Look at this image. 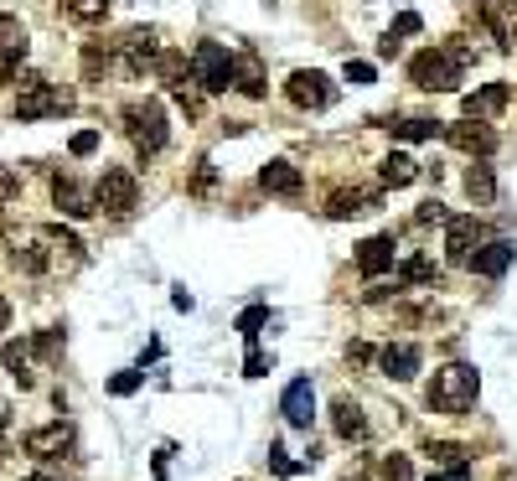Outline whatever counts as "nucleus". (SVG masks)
<instances>
[{
  "mask_svg": "<svg viewBox=\"0 0 517 481\" xmlns=\"http://www.w3.org/2000/svg\"><path fill=\"white\" fill-rule=\"evenodd\" d=\"M466 63H471V52L461 47V37H450L445 47H424L409 57V83L424 88V94H455L466 78Z\"/></svg>",
  "mask_w": 517,
  "mask_h": 481,
  "instance_id": "nucleus-1",
  "label": "nucleus"
},
{
  "mask_svg": "<svg viewBox=\"0 0 517 481\" xmlns=\"http://www.w3.org/2000/svg\"><path fill=\"white\" fill-rule=\"evenodd\" d=\"M119 119H125V135L135 145V156L150 161L161 156L166 140H171V119H166V104L161 99H130L125 109H119Z\"/></svg>",
  "mask_w": 517,
  "mask_h": 481,
  "instance_id": "nucleus-2",
  "label": "nucleus"
},
{
  "mask_svg": "<svg viewBox=\"0 0 517 481\" xmlns=\"http://www.w3.org/2000/svg\"><path fill=\"white\" fill-rule=\"evenodd\" d=\"M476 394H481V378H476V368H466V363H450V368H440L435 378H430V388H424V404H430L435 414H471L476 409Z\"/></svg>",
  "mask_w": 517,
  "mask_h": 481,
  "instance_id": "nucleus-3",
  "label": "nucleus"
},
{
  "mask_svg": "<svg viewBox=\"0 0 517 481\" xmlns=\"http://www.w3.org/2000/svg\"><path fill=\"white\" fill-rule=\"evenodd\" d=\"M94 207H99V213H109V218H130L135 207H140V182H135V171L104 166L99 187H94Z\"/></svg>",
  "mask_w": 517,
  "mask_h": 481,
  "instance_id": "nucleus-4",
  "label": "nucleus"
},
{
  "mask_svg": "<svg viewBox=\"0 0 517 481\" xmlns=\"http://www.w3.org/2000/svg\"><path fill=\"white\" fill-rule=\"evenodd\" d=\"M192 78H197L202 94H228V88H233V52L223 42H197Z\"/></svg>",
  "mask_w": 517,
  "mask_h": 481,
  "instance_id": "nucleus-5",
  "label": "nucleus"
},
{
  "mask_svg": "<svg viewBox=\"0 0 517 481\" xmlns=\"http://www.w3.org/2000/svg\"><path fill=\"white\" fill-rule=\"evenodd\" d=\"M285 99H290L295 109H311V114H321V109H331V104H337V83H331L321 68H295V73L285 78Z\"/></svg>",
  "mask_w": 517,
  "mask_h": 481,
  "instance_id": "nucleus-6",
  "label": "nucleus"
},
{
  "mask_svg": "<svg viewBox=\"0 0 517 481\" xmlns=\"http://www.w3.org/2000/svg\"><path fill=\"white\" fill-rule=\"evenodd\" d=\"M68 109H73V99H68L57 83H47V78H21L16 119H47V114H68Z\"/></svg>",
  "mask_w": 517,
  "mask_h": 481,
  "instance_id": "nucleus-7",
  "label": "nucleus"
},
{
  "mask_svg": "<svg viewBox=\"0 0 517 481\" xmlns=\"http://www.w3.org/2000/svg\"><path fill=\"white\" fill-rule=\"evenodd\" d=\"M119 52H125V73L130 78H145V73H156V63H161V32H156V26H130V32L125 37H119L114 42Z\"/></svg>",
  "mask_w": 517,
  "mask_h": 481,
  "instance_id": "nucleus-8",
  "label": "nucleus"
},
{
  "mask_svg": "<svg viewBox=\"0 0 517 481\" xmlns=\"http://www.w3.org/2000/svg\"><path fill=\"white\" fill-rule=\"evenodd\" d=\"M26 47H32L26 21L21 16H0V83H16V73L26 63Z\"/></svg>",
  "mask_w": 517,
  "mask_h": 481,
  "instance_id": "nucleus-9",
  "label": "nucleus"
},
{
  "mask_svg": "<svg viewBox=\"0 0 517 481\" xmlns=\"http://www.w3.org/2000/svg\"><path fill=\"white\" fill-rule=\"evenodd\" d=\"M512 259H517L512 238H481L476 254L466 259V269H471V275H481V280H502L507 269H512Z\"/></svg>",
  "mask_w": 517,
  "mask_h": 481,
  "instance_id": "nucleus-10",
  "label": "nucleus"
},
{
  "mask_svg": "<svg viewBox=\"0 0 517 481\" xmlns=\"http://www.w3.org/2000/svg\"><path fill=\"white\" fill-rule=\"evenodd\" d=\"M481 238H486V223H481L476 213H466V218H445V259H450V264H466V259L476 254Z\"/></svg>",
  "mask_w": 517,
  "mask_h": 481,
  "instance_id": "nucleus-11",
  "label": "nucleus"
},
{
  "mask_svg": "<svg viewBox=\"0 0 517 481\" xmlns=\"http://www.w3.org/2000/svg\"><path fill=\"white\" fill-rule=\"evenodd\" d=\"M445 140L455 145V150H466V156H492L497 150V130L486 125V119H461V125H445Z\"/></svg>",
  "mask_w": 517,
  "mask_h": 481,
  "instance_id": "nucleus-12",
  "label": "nucleus"
},
{
  "mask_svg": "<svg viewBox=\"0 0 517 481\" xmlns=\"http://www.w3.org/2000/svg\"><path fill=\"white\" fill-rule=\"evenodd\" d=\"M280 414H285V425L311 430V419H316V388H311V378H295L285 388V394H280Z\"/></svg>",
  "mask_w": 517,
  "mask_h": 481,
  "instance_id": "nucleus-13",
  "label": "nucleus"
},
{
  "mask_svg": "<svg viewBox=\"0 0 517 481\" xmlns=\"http://www.w3.org/2000/svg\"><path fill=\"white\" fill-rule=\"evenodd\" d=\"M52 202H57V213H68V218H94L99 213L94 192H88L83 182H73V176H63V171L52 176Z\"/></svg>",
  "mask_w": 517,
  "mask_h": 481,
  "instance_id": "nucleus-14",
  "label": "nucleus"
},
{
  "mask_svg": "<svg viewBox=\"0 0 517 481\" xmlns=\"http://www.w3.org/2000/svg\"><path fill=\"white\" fill-rule=\"evenodd\" d=\"M21 450H26V456H37V461H57V456H68V450H73V430L57 419V425H42V430L26 435Z\"/></svg>",
  "mask_w": 517,
  "mask_h": 481,
  "instance_id": "nucleus-15",
  "label": "nucleus"
},
{
  "mask_svg": "<svg viewBox=\"0 0 517 481\" xmlns=\"http://www.w3.org/2000/svg\"><path fill=\"white\" fill-rule=\"evenodd\" d=\"M419 363H424V352H419L414 342H388V347L378 352V368H383V378H393V383L419 378Z\"/></svg>",
  "mask_w": 517,
  "mask_h": 481,
  "instance_id": "nucleus-16",
  "label": "nucleus"
},
{
  "mask_svg": "<svg viewBox=\"0 0 517 481\" xmlns=\"http://www.w3.org/2000/svg\"><path fill=\"white\" fill-rule=\"evenodd\" d=\"M507 99H512L507 83H481L476 94L461 99V109H466V119H497V114L507 109Z\"/></svg>",
  "mask_w": 517,
  "mask_h": 481,
  "instance_id": "nucleus-17",
  "label": "nucleus"
},
{
  "mask_svg": "<svg viewBox=\"0 0 517 481\" xmlns=\"http://www.w3.org/2000/svg\"><path fill=\"white\" fill-rule=\"evenodd\" d=\"M357 269H362V275H368V280L388 275V269H393V233L362 238V244H357Z\"/></svg>",
  "mask_w": 517,
  "mask_h": 481,
  "instance_id": "nucleus-18",
  "label": "nucleus"
},
{
  "mask_svg": "<svg viewBox=\"0 0 517 481\" xmlns=\"http://www.w3.org/2000/svg\"><path fill=\"white\" fill-rule=\"evenodd\" d=\"M233 88H238L243 99H264V94H269L259 52H238V57H233Z\"/></svg>",
  "mask_w": 517,
  "mask_h": 481,
  "instance_id": "nucleus-19",
  "label": "nucleus"
},
{
  "mask_svg": "<svg viewBox=\"0 0 517 481\" xmlns=\"http://www.w3.org/2000/svg\"><path fill=\"white\" fill-rule=\"evenodd\" d=\"M383 197L368 192V187H342V192H331L326 197V218H357V213H373Z\"/></svg>",
  "mask_w": 517,
  "mask_h": 481,
  "instance_id": "nucleus-20",
  "label": "nucleus"
},
{
  "mask_svg": "<svg viewBox=\"0 0 517 481\" xmlns=\"http://www.w3.org/2000/svg\"><path fill=\"white\" fill-rule=\"evenodd\" d=\"M331 430H337V435H342L347 445L368 440V419H362L357 399H337V404H331Z\"/></svg>",
  "mask_w": 517,
  "mask_h": 481,
  "instance_id": "nucleus-21",
  "label": "nucleus"
},
{
  "mask_svg": "<svg viewBox=\"0 0 517 481\" xmlns=\"http://www.w3.org/2000/svg\"><path fill=\"white\" fill-rule=\"evenodd\" d=\"M259 187H264L269 197H300V187H306V182H300V171H295L290 161H269V166L259 171Z\"/></svg>",
  "mask_w": 517,
  "mask_h": 481,
  "instance_id": "nucleus-22",
  "label": "nucleus"
},
{
  "mask_svg": "<svg viewBox=\"0 0 517 481\" xmlns=\"http://www.w3.org/2000/svg\"><path fill=\"white\" fill-rule=\"evenodd\" d=\"M0 363H6V373L21 383V388H32L37 378H32V342H6V347H0Z\"/></svg>",
  "mask_w": 517,
  "mask_h": 481,
  "instance_id": "nucleus-23",
  "label": "nucleus"
},
{
  "mask_svg": "<svg viewBox=\"0 0 517 481\" xmlns=\"http://www.w3.org/2000/svg\"><path fill=\"white\" fill-rule=\"evenodd\" d=\"M114 52H119L114 42H88V47H83V78H88V83H104V78L114 73Z\"/></svg>",
  "mask_w": 517,
  "mask_h": 481,
  "instance_id": "nucleus-24",
  "label": "nucleus"
},
{
  "mask_svg": "<svg viewBox=\"0 0 517 481\" xmlns=\"http://www.w3.org/2000/svg\"><path fill=\"white\" fill-rule=\"evenodd\" d=\"M414 176H419V161L409 156V150H393V156L378 166V182H383V187H409Z\"/></svg>",
  "mask_w": 517,
  "mask_h": 481,
  "instance_id": "nucleus-25",
  "label": "nucleus"
},
{
  "mask_svg": "<svg viewBox=\"0 0 517 481\" xmlns=\"http://www.w3.org/2000/svg\"><path fill=\"white\" fill-rule=\"evenodd\" d=\"M466 197H471V202H481V207H486V202H497V171L486 166V161H476V166L466 171Z\"/></svg>",
  "mask_w": 517,
  "mask_h": 481,
  "instance_id": "nucleus-26",
  "label": "nucleus"
},
{
  "mask_svg": "<svg viewBox=\"0 0 517 481\" xmlns=\"http://www.w3.org/2000/svg\"><path fill=\"white\" fill-rule=\"evenodd\" d=\"M388 135H399V140H435V135H445V125H440V119L414 114V119H388Z\"/></svg>",
  "mask_w": 517,
  "mask_h": 481,
  "instance_id": "nucleus-27",
  "label": "nucleus"
},
{
  "mask_svg": "<svg viewBox=\"0 0 517 481\" xmlns=\"http://www.w3.org/2000/svg\"><path fill=\"white\" fill-rule=\"evenodd\" d=\"M440 280V269H435V259H424V254H414V259H404V269H399V290H409V285H435Z\"/></svg>",
  "mask_w": 517,
  "mask_h": 481,
  "instance_id": "nucleus-28",
  "label": "nucleus"
},
{
  "mask_svg": "<svg viewBox=\"0 0 517 481\" xmlns=\"http://www.w3.org/2000/svg\"><path fill=\"white\" fill-rule=\"evenodd\" d=\"M47 264H52L47 238H37V244H21V249H16V269H26V275H47Z\"/></svg>",
  "mask_w": 517,
  "mask_h": 481,
  "instance_id": "nucleus-29",
  "label": "nucleus"
},
{
  "mask_svg": "<svg viewBox=\"0 0 517 481\" xmlns=\"http://www.w3.org/2000/svg\"><path fill=\"white\" fill-rule=\"evenodd\" d=\"M63 11L78 21V26H99L109 16V0H63Z\"/></svg>",
  "mask_w": 517,
  "mask_h": 481,
  "instance_id": "nucleus-30",
  "label": "nucleus"
},
{
  "mask_svg": "<svg viewBox=\"0 0 517 481\" xmlns=\"http://www.w3.org/2000/svg\"><path fill=\"white\" fill-rule=\"evenodd\" d=\"M42 238H47L52 249H63L73 264L83 259V244H78V233H73V228H63V223H47V233H42Z\"/></svg>",
  "mask_w": 517,
  "mask_h": 481,
  "instance_id": "nucleus-31",
  "label": "nucleus"
},
{
  "mask_svg": "<svg viewBox=\"0 0 517 481\" xmlns=\"http://www.w3.org/2000/svg\"><path fill=\"white\" fill-rule=\"evenodd\" d=\"M424 456H430L435 466H461V461L471 456V450H466V445H455V440H430V445H424Z\"/></svg>",
  "mask_w": 517,
  "mask_h": 481,
  "instance_id": "nucleus-32",
  "label": "nucleus"
},
{
  "mask_svg": "<svg viewBox=\"0 0 517 481\" xmlns=\"http://www.w3.org/2000/svg\"><path fill=\"white\" fill-rule=\"evenodd\" d=\"M63 326H47V332H37V342H32V357H42V363H52V357H63Z\"/></svg>",
  "mask_w": 517,
  "mask_h": 481,
  "instance_id": "nucleus-33",
  "label": "nucleus"
},
{
  "mask_svg": "<svg viewBox=\"0 0 517 481\" xmlns=\"http://www.w3.org/2000/svg\"><path fill=\"white\" fill-rule=\"evenodd\" d=\"M264 321H269V306H249V311H243V316H238V332H243V342H259Z\"/></svg>",
  "mask_w": 517,
  "mask_h": 481,
  "instance_id": "nucleus-34",
  "label": "nucleus"
},
{
  "mask_svg": "<svg viewBox=\"0 0 517 481\" xmlns=\"http://www.w3.org/2000/svg\"><path fill=\"white\" fill-rule=\"evenodd\" d=\"M140 383H145V373H140V368H130V373H114V378H109V394H119V399H130V394H135Z\"/></svg>",
  "mask_w": 517,
  "mask_h": 481,
  "instance_id": "nucleus-35",
  "label": "nucleus"
},
{
  "mask_svg": "<svg viewBox=\"0 0 517 481\" xmlns=\"http://www.w3.org/2000/svg\"><path fill=\"white\" fill-rule=\"evenodd\" d=\"M212 187H218V171H212V161H197V176H192V197H207Z\"/></svg>",
  "mask_w": 517,
  "mask_h": 481,
  "instance_id": "nucleus-36",
  "label": "nucleus"
},
{
  "mask_svg": "<svg viewBox=\"0 0 517 481\" xmlns=\"http://www.w3.org/2000/svg\"><path fill=\"white\" fill-rule=\"evenodd\" d=\"M383 481H414L409 456H388V461H383Z\"/></svg>",
  "mask_w": 517,
  "mask_h": 481,
  "instance_id": "nucleus-37",
  "label": "nucleus"
},
{
  "mask_svg": "<svg viewBox=\"0 0 517 481\" xmlns=\"http://www.w3.org/2000/svg\"><path fill=\"white\" fill-rule=\"evenodd\" d=\"M269 373V357L259 352V342H249V357H243V378H264Z\"/></svg>",
  "mask_w": 517,
  "mask_h": 481,
  "instance_id": "nucleus-38",
  "label": "nucleus"
},
{
  "mask_svg": "<svg viewBox=\"0 0 517 481\" xmlns=\"http://www.w3.org/2000/svg\"><path fill=\"white\" fill-rule=\"evenodd\" d=\"M450 213H445V202L440 197H430V202H419V213H414V223H445Z\"/></svg>",
  "mask_w": 517,
  "mask_h": 481,
  "instance_id": "nucleus-39",
  "label": "nucleus"
},
{
  "mask_svg": "<svg viewBox=\"0 0 517 481\" xmlns=\"http://www.w3.org/2000/svg\"><path fill=\"white\" fill-rule=\"evenodd\" d=\"M68 150H73V156H94V150H99V130H78Z\"/></svg>",
  "mask_w": 517,
  "mask_h": 481,
  "instance_id": "nucleus-40",
  "label": "nucleus"
},
{
  "mask_svg": "<svg viewBox=\"0 0 517 481\" xmlns=\"http://www.w3.org/2000/svg\"><path fill=\"white\" fill-rule=\"evenodd\" d=\"M16 197H21L16 171H6V166H0V207H6V202H16Z\"/></svg>",
  "mask_w": 517,
  "mask_h": 481,
  "instance_id": "nucleus-41",
  "label": "nucleus"
},
{
  "mask_svg": "<svg viewBox=\"0 0 517 481\" xmlns=\"http://www.w3.org/2000/svg\"><path fill=\"white\" fill-rule=\"evenodd\" d=\"M373 78H378V68H373V63H357V57L347 63V83H357V88H362V83H373Z\"/></svg>",
  "mask_w": 517,
  "mask_h": 481,
  "instance_id": "nucleus-42",
  "label": "nucleus"
},
{
  "mask_svg": "<svg viewBox=\"0 0 517 481\" xmlns=\"http://www.w3.org/2000/svg\"><path fill=\"white\" fill-rule=\"evenodd\" d=\"M419 26H424V21H419L414 11H404L399 21H393V26H388V37H414V32H419Z\"/></svg>",
  "mask_w": 517,
  "mask_h": 481,
  "instance_id": "nucleus-43",
  "label": "nucleus"
},
{
  "mask_svg": "<svg viewBox=\"0 0 517 481\" xmlns=\"http://www.w3.org/2000/svg\"><path fill=\"white\" fill-rule=\"evenodd\" d=\"M430 481H471V461H461V466H440V471H430Z\"/></svg>",
  "mask_w": 517,
  "mask_h": 481,
  "instance_id": "nucleus-44",
  "label": "nucleus"
},
{
  "mask_svg": "<svg viewBox=\"0 0 517 481\" xmlns=\"http://www.w3.org/2000/svg\"><path fill=\"white\" fill-rule=\"evenodd\" d=\"M269 466H275L280 476H295V471H300V466H295V461L285 456V450H280V445H269Z\"/></svg>",
  "mask_w": 517,
  "mask_h": 481,
  "instance_id": "nucleus-45",
  "label": "nucleus"
},
{
  "mask_svg": "<svg viewBox=\"0 0 517 481\" xmlns=\"http://www.w3.org/2000/svg\"><path fill=\"white\" fill-rule=\"evenodd\" d=\"M347 363L368 368V363H373V347H368V342H352V347H347Z\"/></svg>",
  "mask_w": 517,
  "mask_h": 481,
  "instance_id": "nucleus-46",
  "label": "nucleus"
},
{
  "mask_svg": "<svg viewBox=\"0 0 517 481\" xmlns=\"http://www.w3.org/2000/svg\"><path fill=\"white\" fill-rule=\"evenodd\" d=\"M6 326H11V300L0 295V332H6Z\"/></svg>",
  "mask_w": 517,
  "mask_h": 481,
  "instance_id": "nucleus-47",
  "label": "nucleus"
},
{
  "mask_svg": "<svg viewBox=\"0 0 517 481\" xmlns=\"http://www.w3.org/2000/svg\"><path fill=\"white\" fill-rule=\"evenodd\" d=\"M6 440H11V414H0V450H6Z\"/></svg>",
  "mask_w": 517,
  "mask_h": 481,
  "instance_id": "nucleus-48",
  "label": "nucleus"
},
{
  "mask_svg": "<svg viewBox=\"0 0 517 481\" xmlns=\"http://www.w3.org/2000/svg\"><path fill=\"white\" fill-rule=\"evenodd\" d=\"M26 481H57L52 471H32V476H26Z\"/></svg>",
  "mask_w": 517,
  "mask_h": 481,
  "instance_id": "nucleus-49",
  "label": "nucleus"
},
{
  "mask_svg": "<svg viewBox=\"0 0 517 481\" xmlns=\"http://www.w3.org/2000/svg\"><path fill=\"white\" fill-rule=\"evenodd\" d=\"M507 37H512V47H517V26H512V32H507Z\"/></svg>",
  "mask_w": 517,
  "mask_h": 481,
  "instance_id": "nucleus-50",
  "label": "nucleus"
}]
</instances>
